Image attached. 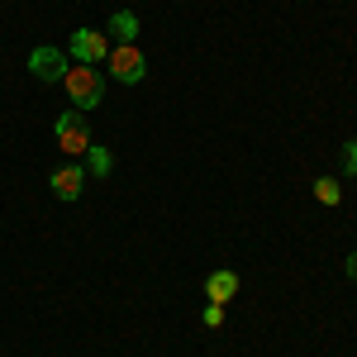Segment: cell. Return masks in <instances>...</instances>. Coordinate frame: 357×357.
<instances>
[{"instance_id":"277c9868","label":"cell","mask_w":357,"mask_h":357,"mask_svg":"<svg viewBox=\"0 0 357 357\" xmlns=\"http://www.w3.org/2000/svg\"><path fill=\"white\" fill-rule=\"evenodd\" d=\"M72 57L86 62V67H100L110 57V38L100 29H72Z\"/></svg>"},{"instance_id":"7c38bea8","label":"cell","mask_w":357,"mask_h":357,"mask_svg":"<svg viewBox=\"0 0 357 357\" xmlns=\"http://www.w3.org/2000/svg\"><path fill=\"white\" fill-rule=\"evenodd\" d=\"M343 172L357 176V138H353V143H343Z\"/></svg>"},{"instance_id":"6da1fadb","label":"cell","mask_w":357,"mask_h":357,"mask_svg":"<svg viewBox=\"0 0 357 357\" xmlns=\"http://www.w3.org/2000/svg\"><path fill=\"white\" fill-rule=\"evenodd\" d=\"M62 86H67V96H72V105H77V110H91V105H100V96H105V72L77 62V67H67Z\"/></svg>"},{"instance_id":"7a4b0ae2","label":"cell","mask_w":357,"mask_h":357,"mask_svg":"<svg viewBox=\"0 0 357 357\" xmlns=\"http://www.w3.org/2000/svg\"><path fill=\"white\" fill-rule=\"evenodd\" d=\"M105 67H110V77H114L119 86H138L143 77H148V57L138 53L134 43H119V48L105 57Z\"/></svg>"},{"instance_id":"30bf717a","label":"cell","mask_w":357,"mask_h":357,"mask_svg":"<svg viewBox=\"0 0 357 357\" xmlns=\"http://www.w3.org/2000/svg\"><path fill=\"white\" fill-rule=\"evenodd\" d=\"M314 200H319V205H338V200H343V186H338L333 176H319V181H314Z\"/></svg>"},{"instance_id":"52a82bcc","label":"cell","mask_w":357,"mask_h":357,"mask_svg":"<svg viewBox=\"0 0 357 357\" xmlns=\"http://www.w3.org/2000/svg\"><path fill=\"white\" fill-rule=\"evenodd\" d=\"M205 296L215 305H229L234 296H238V276L234 272H210V281H205Z\"/></svg>"},{"instance_id":"ba28073f","label":"cell","mask_w":357,"mask_h":357,"mask_svg":"<svg viewBox=\"0 0 357 357\" xmlns=\"http://www.w3.org/2000/svg\"><path fill=\"white\" fill-rule=\"evenodd\" d=\"M110 29H114L119 43H134V38H138V15H134V10H114Z\"/></svg>"},{"instance_id":"4fadbf2b","label":"cell","mask_w":357,"mask_h":357,"mask_svg":"<svg viewBox=\"0 0 357 357\" xmlns=\"http://www.w3.org/2000/svg\"><path fill=\"white\" fill-rule=\"evenodd\" d=\"M343 272H348V281L357 286V252H348V262H343Z\"/></svg>"},{"instance_id":"8fae6325","label":"cell","mask_w":357,"mask_h":357,"mask_svg":"<svg viewBox=\"0 0 357 357\" xmlns=\"http://www.w3.org/2000/svg\"><path fill=\"white\" fill-rule=\"evenodd\" d=\"M200 319H205V329H220V324H224V305H215V301H210Z\"/></svg>"},{"instance_id":"3957f363","label":"cell","mask_w":357,"mask_h":357,"mask_svg":"<svg viewBox=\"0 0 357 357\" xmlns=\"http://www.w3.org/2000/svg\"><path fill=\"white\" fill-rule=\"evenodd\" d=\"M53 134H57V148H62V153H86V148H91V124H86V110L57 114Z\"/></svg>"},{"instance_id":"9c48e42d","label":"cell","mask_w":357,"mask_h":357,"mask_svg":"<svg viewBox=\"0 0 357 357\" xmlns=\"http://www.w3.org/2000/svg\"><path fill=\"white\" fill-rule=\"evenodd\" d=\"M110 167H114L110 148H100V143H91V148H86V172H91V176H105Z\"/></svg>"},{"instance_id":"5b68a950","label":"cell","mask_w":357,"mask_h":357,"mask_svg":"<svg viewBox=\"0 0 357 357\" xmlns=\"http://www.w3.org/2000/svg\"><path fill=\"white\" fill-rule=\"evenodd\" d=\"M67 67H72V62H67V53H57V48H33V53H29V72H33L38 82H62Z\"/></svg>"},{"instance_id":"8992f818","label":"cell","mask_w":357,"mask_h":357,"mask_svg":"<svg viewBox=\"0 0 357 357\" xmlns=\"http://www.w3.org/2000/svg\"><path fill=\"white\" fill-rule=\"evenodd\" d=\"M48 186H53L57 200H77L86 186V167H57L53 176H48Z\"/></svg>"}]
</instances>
